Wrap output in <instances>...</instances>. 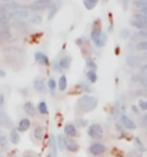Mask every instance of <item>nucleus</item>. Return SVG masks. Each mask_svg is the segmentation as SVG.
<instances>
[{
  "label": "nucleus",
  "mask_w": 147,
  "mask_h": 157,
  "mask_svg": "<svg viewBox=\"0 0 147 157\" xmlns=\"http://www.w3.org/2000/svg\"><path fill=\"white\" fill-rule=\"evenodd\" d=\"M4 60L12 69H20L21 64L26 60V54L23 53V50L19 47H9L4 50Z\"/></svg>",
  "instance_id": "1"
},
{
  "label": "nucleus",
  "mask_w": 147,
  "mask_h": 157,
  "mask_svg": "<svg viewBox=\"0 0 147 157\" xmlns=\"http://www.w3.org/2000/svg\"><path fill=\"white\" fill-rule=\"evenodd\" d=\"M99 106V99L91 94H82L76 101V110L82 113H90Z\"/></svg>",
  "instance_id": "2"
},
{
  "label": "nucleus",
  "mask_w": 147,
  "mask_h": 157,
  "mask_svg": "<svg viewBox=\"0 0 147 157\" xmlns=\"http://www.w3.org/2000/svg\"><path fill=\"white\" fill-rule=\"evenodd\" d=\"M30 10L27 7H21V9H17V10H12V12H9L7 17L10 21H27L30 17Z\"/></svg>",
  "instance_id": "3"
},
{
  "label": "nucleus",
  "mask_w": 147,
  "mask_h": 157,
  "mask_svg": "<svg viewBox=\"0 0 147 157\" xmlns=\"http://www.w3.org/2000/svg\"><path fill=\"white\" fill-rule=\"evenodd\" d=\"M87 136L93 141H99L104 136V128H103L102 124H99V123L89 124V127H87Z\"/></svg>",
  "instance_id": "4"
},
{
  "label": "nucleus",
  "mask_w": 147,
  "mask_h": 157,
  "mask_svg": "<svg viewBox=\"0 0 147 157\" xmlns=\"http://www.w3.org/2000/svg\"><path fill=\"white\" fill-rule=\"evenodd\" d=\"M107 151V146L102 141H91L89 144V153L93 157H102Z\"/></svg>",
  "instance_id": "5"
},
{
  "label": "nucleus",
  "mask_w": 147,
  "mask_h": 157,
  "mask_svg": "<svg viewBox=\"0 0 147 157\" xmlns=\"http://www.w3.org/2000/svg\"><path fill=\"white\" fill-rule=\"evenodd\" d=\"M103 34V30H102V23L100 20H96L93 23V27H91V34H90V39H91V43H93L96 47H97L99 41H100V37Z\"/></svg>",
  "instance_id": "6"
},
{
  "label": "nucleus",
  "mask_w": 147,
  "mask_h": 157,
  "mask_svg": "<svg viewBox=\"0 0 147 157\" xmlns=\"http://www.w3.org/2000/svg\"><path fill=\"white\" fill-rule=\"evenodd\" d=\"M50 6H52V2H50V0H33L27 9L39 13V12H41V10H49Z\"/></svg>",
  "instance_id": "7"
},
{
  "label": "nucleus",
  "mask_w": 147,
  "mask_h": 157,
  "mask_svg": "<svg viewBox=\"0 0 147 157\" xmlns=\"http://www.w3.org/2000/svg\"><path fill=\"white\" fill-rule=\"evenodd\" d=\"M63 134L67 139H76L79 137V128L74 123H66L63 127Z\"/></svg>",
  "instance_id": "8"
},
{
  "label": "nucleus",
  "mask_w": 147,
  "mask_h": 157,
  "mask_svg": "<svg viewBox=\"0 0 147 157\" xmlns=\"http://www.w3.org/2000/svg\"><path fill=\"white\" fill-rule=\"evenodd\" d=\"M14 127L13 126V120L6 112L0 110V128H6V130H12Z\"/></svg>",
  "instance_id": "9"
},
{
  "label": "nucleus",
  "mask_w": 147,
  "mask_h": 157,
  "mask_svg": "<svg viewBox=\"0 0 147 157\" xmlns=\"http://www.w3.org/2000/svg\"><path fill=\"white\" fill-rule=\"evenodd\" d=\"M33 89H34L36 93H39V94H46V93H47V83L44 82V78L36 77L33 80Z\"/></svg>",
  "instance_id": "10"
},
{
  "label": "nucleus",
  "mask_w": 147,
  "mask_h": 157,
  "mask_svg": "<svg viewBox=\"0 0 147 157\" xmlns=\"http://www.w3.org/2000/svg\"><path fill=\"white\" fill-rule=\"evenodd\" d=\"M120 124L124 130H136L137 128V124L131 117H129L127 114H122L120 116Z\"/></svg>",
  "instance_id": "11"
},
{
  "label": "nucleus",
  "mask_w": 147,
  "mask_h": 157,
  "mask_svg": "<svg viewBox=\"0 0 147 157\" xmlns=\"http://www.w3.org/2000/svg\"><path fill=\"white\" fill-rule=\"evenodd\" d=\"M44 136H46V128H44V126H41L40 123H36L34 126H33V139L40 143V141H43Z\"/></svg>",
  "instance_id": "12"
},
{
  "label": "nucleus",
  "mask_w": 147,
  "mask_h": 157,
  "mask_svg": "<svg viewBox=\"0 0 147 157\" xmlns=\"http://www.w3.org/2000/svg\"><path fill=\"white\" fill-rule=\"evenodd\" d=\"M49 151H47V156L49 157H57L59 153V147H57V141H56V136L54 134H50L49 136Z\"/></svg>",
  "instance_id": "13"
},
{
  "label": "nucleus",
  "mask_w": 147,
  "mask_h": 157,
  "mask_svg": "<svg viewBox=\"0 0 147 157\" xmlns=\"http://www.w3.org/2000/svg\"><path fill=\"white\" fill-rule=\"evenodd\" d=\"M76 44L80 47V50H82L83 54H86V56H89L90 54V52H91V44H90V41L87 40L86 37L76 39Z\"/></svg>",
  "instance_id": "14"
},
{
  "label": "nucleus",
  "mask_w": 147,
  "mask_h": 157,
  "mask_svg": "<svg viewBox=\"0 0 147 157\" xmlns=\"http://www.w3.org/2000/svg\"><path fill=\"white\" fill-rule=\"evenodd\" d=\"M72 62H73V57L70 54H63L61 57L57 59V63H59V66H60L61 71L69 70L70 67H72Z\"/></svg>",
  "instance_id": "15"
},
{
  "label": "nucleus",
  "mask_w": 147,
  "mask_h": 157,
  "mask_svg": "<svg viewBox=\"0 0 147 157\" xmlns=\"http://www.w3.org/2000/svg\"><path fill=\"white\" fill-rule=\"evenodd\" d=\"M34 62L39 64V66H52V63H50V59L49 56L43 52H36L34 53Z\"/></svg>",
  "instance_id": "16"
},
{
  "label": "nucleus",
  "mask_w": 147,
  "mask_h": 157,
  "mask_svg": "<svg viewBox=\"0 0 147 157\" xmlns=\"http://www.w3.org/2000/svg\"><path fill=\"white\" fill-rule=\"evenodd\" d=\"M23 110L27 114V117H36V114H37V106L33 101H30V100L23 103Z\"/></svg>",
  "instance_id": "17"
},
{
  "label": "nucleus",
  "mask_w": 147,
  "mask_h": 157,
  "mask_svg": "<svg viewBox=\"0 0 147 157\" xmlns=\"http://www.w3.org/2000/svg\"><path fill=\"white\" fill-rule=\"evenodd\" d=\"M30 126H32V120H30V117H23V119L19 120L16 128H17V132L19 133H26L30 128Z\"/></svg>",
  "instance_id": "18"
},
{
  "label": "nucleus",
  "mask_w": 147,
  "mask_h": 157,
  "mask_svg": "<svg viewBox=\"0 0 147 157\" xmlns=\"http://www.w3.org/2000/svg\"><path fill=\"white\" fill-rule=\"evenodd\" d=\"M9 140L13 146H17L20 143V133L17 132L16 127H13L12 130H9Z\"/></svg>",
  "instance_id": "19"
},
{
  "label": "nucleus",
  "mask_w": 147,
  "mask_h": 157,
  "mask_svg": "<svg viewBox=\"0 0 147 157\" xmlns=\"http://www.w3.org/2000/svg\"><path fill=\"white\" fill-rule=\"evenodd\" d=\"M80 150V144L76 139H67V151L70 153H77Z\"/></svg>",
  "instance_id": "20"
},
{
  "label": "nucleus",
  "mask_w": 147,
  "mask_h": 157,
  "mask_svg": "<svg viewBox=\"0 0 147 157\" xmlns=\"http://www.w3.org/2000/svg\"><path fill=\"white\" fill-rule=\"evenodd\" d=\"M56 141H57V147H59V150H61V151L67 150V137H66L64 134H63V133L56 136Z\"/></svg>",
  "instance_id": "21"
},
{
  "label": "nucleus",
  "mask_w": 147,
  "mask_h": 157,
  "mask_svg": "<svg viewBox=\"0 0 147 157\" xmlns=\"http://www.w3.org/2000/svg\"><path fill=\"white\" fill-rule=\"evenodd\" d=\"M37 113L40 114V116H47L49 114V106L46 103L44 100H41L37 103Z\"/></svg>",
  "instance_id": "22"
},
{
  "label": "nucleus",
  "mask_w": 147,
  "mask_h": 157,
  "mask_svg": "<svg viewBox=\"0 0 147 157\" xmlns=\"http://www.w3.org/2000/svg\"><path fill=\"white\" fill-rule=\"evenodd\" d=\"M46 83H47V90L50 91V94L54 96L56 94V90H57V80L54 77H50Z\"/></svg>",
  "instance_id": "23"
},
{
  "label": "nucleus",
  "mask_w": 147,
  "mask_h": 157,
  "mask_svg": "<svg viewBox=\"0 0 147 157\" xmlns=\"http://www.w3.org/2000/svg\"><path fill=\"white\" fill-rule=\"evenodd\" d=\"M133 6L139 10V13H143V14H146L147 16V2H143V0H136L134 3H133Z\"/></svg>",
  "instance_id": "24"
},
{
  "label": "nucleus",
  "mask_w": 147,
  "mask_h": 157,
  "mask_svg": "<svg viewBox=\"0 0 147 157\" xmlns=\"http://www.w3.org/2000/svg\"><path fill=\"white\" fill-rule=\"evenodd\" d=\"M67 77H66V75H61L60 77H59L57 80V90L59 91H66L67 90Z\"/></svg>",
  "instance_id": "25"
},
{
  "label": "nucleus",
  "mask_w": 147,
  "mask_h": 157,
  "mask_svg": "<svg viewBox=\"0 0 147 157\" xmlns=\"http://www.w3.org/2000/svg\"><path fill=\"white\" fill-rule=\"evenodd\" d=\"M126 63L129 64L130 67H137V66H140V59L137 57V56H127L126 57Z\"/></svg>",
  "instance_id": "26"
},
{
  "label": "nucleus",
  "mask_w": 147,
  "mask_h": 157,
  "mask_svg": "<svg viewBox=\"0 0 147 157\" xmlns=\"http://www.w3.org/2000/svg\"><path fill=\"white\" fill-rule=\"evenodd\" d=\"M124 110H126V107H124V101H123L122 99L116 100V103H114V112L116 113H120V116H122V114H124Z\"/></svg>",
  "instance_id": "27"
},
{
  "label": "nucleus",
  "mask_w": 147,
  "mask_h": 157,
  "mask_svg": "<svg viewBox=\"0 0 147 157\" xmlns=\"http://www.w3.org/2000/svg\"><path fill=\"white\" fill-rule=\"evenodd\" d=\"M59 9H60V6L59 4H52L49 7V13H47V20H52L56 14L59 13Z\"/></svg>",
  "instance_id": "28"
},
{
  "label": "nucleus",
  "mask_w": 147,
  "mask_h": 157,
  "mask_svg": "<svg viewBox=\"0 0 147 157\" xmlns=\"http://www.w3.org/2000/svg\"><path fill=\"white\" fill-rule=\"evenodd\" d=\"M86 78H87V82H89L90 84H94V83L97 82V73H96V70H87L86 71Z\"/></svg>",
  "instance_id": "29"
},
{
  "label": "nucleus",
  "mask_w": 147,
  "mask_h": 157,
  "mask_svg": "<svg viewBox=\"0 0 147 157\" xmlns=\"http://www.w3.org/2000/svg\"><path fill=\"white\" fill-rule=\"evenodd\" d=\"M77 90L80 91H84L86 94H90L91 91H93V87H90V83H79L77 84Z\"/></svg>",
  "instance_id": "30"
},
{
  "label": "nucleus",
  "mask_w": 147,
  "mask_h": 157,
  "mask_svg": "<svg viewBox=\"0 0 147 157\" xmlns=\"http://www.w3.org/2000/svg\"><path fill=\"white\" fill-rule=\"evenodd\" d=\"M29 21L33 23V25H40L41 21H43V17H41L40 13H32L29 17Z\"/></svg>",
  "instance_id": "31"
},
{
  "label": "nucleus",
  "mask_w": 147,
  "mask_h": 157,
  "mask_svg": "<svg viewBox=\"0 0 147 157\" xmlns=\"http://www.w3.org/2000/svg\"><path fill=\"white\" fill-rule=\"evenodd\" d=\"M9 143H10V140H9V136L0 132V147L6 150L9 147Z\"/></svg>",
  "instance_id": "32"
},
{
  "label": "nucleus",
  "mask_w": 147,
  "mask_h": 157,
  "mask_svg": "<svg viewBox=\"0 0 147 157\" xmlns=\"http://www.w3.org/2000/svg\"><path fill=\"white\" fill-rule=\"evenodd\" d=\"M86 66H87V70H96L97 69V64H96V60L93 57H87L86 59Z\"/></svg>",
  "instance_id": "33"
},
{
  "label": "nucleus",
  "mask_w": 147,
  "mask_h": 157,
  "mask_svg": "<svg viewBox=\"0 0 147 157\" xmlns=\"http://www.w3.org/2000/svg\"><path fill=\"white\" fill-rule=\"evenodd\" d=\"M131 26L133 27H136L137 30H146L147 29V25H144V23H141V21H139V20H136V19H131Z\"/></svg>",
  "instance_id": "34"
},
{
  "label": "nucleus",
  "mask_w": 147,
  "mask_h": 157,
  "mask_svg": "<svg viewBox=\"0 0 147 157\" xmlns=\"http://www.w3.org/2000/svg\"><path fill=\"white\" fill-rule=\"evenodd\" d=\"M136 49L139 52H147V40H140L136 43Z\"/></svg>",
  "instance_id": "35"
},
{
  "label": "nucleus",
  "mask_w": 147,
  "mask_h": 157,
  "mask_svg": "<svg viewBox=\"0 0 147 157\" xmlns=\"http://www.w3.org/2000/svg\"><path fill=\"white\" fill-rule=\"evenodd\" d=\"M76 126L77 127H82V128H84V127H89V123H87V120L86 119H82V117H79L77 120H76Z\"/></svg>",
  "instance_id": "36"
},
{
  "label": "nucleus",
  "mask_w": 147,
  "mask_h": 157,
  "mask_svg": "<svg viewBox=\"0 0 147 157\" xmlns=\"http://www.w3.org/2000/svg\"><path fill=\"white\" fill-rule=\"evenodd\" d=\"M133 19H136V20H139V21H141V23H144V25H147V16L143 14V13H136L134 16H133Z\"/></svg>",
  "instance_id": "37"
},
{
  "label": "nucleus",
  "mask_w": 147,
  "mask_h": 157,
  "mask_svg": "<svg viewBox=\"0 0 147 157\" xmlns=\"http://www.w3.org/2000/svg\"><path fill=\"white\" fill-rule=\"evenodd\" d=\"M106 43H107V34L103 32V34H102V37H100V41H99L97 47H99V49H102V47H104V46H106Z\"/></svg>",
  "instance_id": "38"
},
{
  "label": "nucleus",
  "mask_w": 147,
  "mask_h": 157,
  "mask_svg": "<svg viewBox=\"0 0 147 157\" xmlns=\"http://www.w3.org/2000/svg\"><path fill=\"white\" fill-rule=\"evenodd\" d=\"M137 106H139V109L141 110V112H146L147 113V100L140 99L139 103H137Z\"/></svg>",
  "instance_id": "39"
},
{
  "label": "nucleus",
  "mask_w": 147,
  "mask_h": 157,
  "mask_svg": "<svg viewBox=\"0 0 147 157\" xmlns=\"http://www.w3.org/2000/svg\"><path fill=\"white\" fill-rule=\"evenodd\" d=\"M136 37H139L140 40H147V29L146 30H139V32H137V34L134 36V39Z\"/></svg>",
  "instance_id": "40"
},
{
  "label": "nucleus",
  "mask_w": 147,
  "mask_h": 157,
  "mask_svg": "<svg viewBox=\"0 0 147 157\" xmlns=\"http://www.w3.org/2000/svg\"><path fill=\"white\" fill-rule=\"evenodd\" d=\"M83 4H84V7H86L87 10H93V9L96 7V3L91 2V0H83Z\"/></svg>",
  "instance_id": "41"
},
{
  "label": "nucleus",
  "mask_w": 147,
  "mask_h": 157,
  "mask_svg": "<svg viewBox=\"0 0 147 157\" xmlns=\"http://www.w3.org/2000/svg\"><path fill=\"white\" fill-rule=\"evenodd\" d=\"M120 37H122V39H129V37H130V30H129V29H123L122 32H120Z\"/></svg>",
  "instance_id": "42"
},
{
  "label": "nucleus",
  "mask_w": 147,
  "mask_h": 157,
  "mask_svg": "<svg viewBox=\"0 0 147 157\" xmlns=\"http://www.w3.org/2000/svg\"><path fill=\"white\" fill-rule=\"evenodd\" d=\"M4 106H6V97L3 93H0V110H4Z\"/></svg>",
  "instance_id": "43"
},
{
  "label": "nucleus",
  "mask_w": 147,
  "mask_h": 157,
  "mask_svg": "<svg viewBox=\"0 0 147 157\" xmlns=\"http://www.w3.org/2000/svg\"><path fill=\"white\" fill-rule=\"evenodd\" d=\"M127 157H141V153H140L139 150H131Z\"/></svg>",
  "instance_id": "44"
},
{
  "label": "nucleus",
  "mask_w": 147,
  "mask_h": 157,
  "mask_svg": "<svg viewBox=\"0 0 147 157\" xmlns=\"http://www.w3.org/2000/svg\"><path fill=\"white\" fill-rule=\"evenodd\" d=\"M52 69H53V71H56V73H57V71H60L61 73V69H60V66H59L57 60H56L54 63H52Z\"/></svg>",
  "instance_id": "45"
},
{
  "label": "nucleus",
  "mask_w": 147,
  "mask_h": 157,
  "mask_svg": "<svg viewBox=\"0 0 147 157\" xmlns=\"http://www.w3.org/2000/svg\"><path fill=\"white\" fill-rule=\"evenodd\" d=\"M140 75L143 76V77H147V64L141 66V69H140Z\"/></svg>",
  "instance_id": "46"
},
{
  "label": "nucleus",
  "mask_w": 147,
  "mask_h": 157,
  "mask_svg": "<svg viewBox=\"0 0 147 157\" xmlns=\"http://www.w3.org/2000/svg\"><path fill=\"white\" fill-rule=\"evenodd\" d=\"M136 144H137V147L140 149V151L143 153V151H144V147H143V144H141V141H140L139 139H136Z\"/></svg>",
  "instance_id": "47"
},
{
  "label": "nucleus",
  "mask_w": 147,
  "mask_h": 157,
  "mask_svg": "<svg viewBox=\"0 0 147 157\" xmlns=\"http://www.w3.org/2000/svg\"><path fill=\"white\" fill-rule=\"evenodd\" d=\"M131 112L134 113V114H139V113L141 112V110L139 109V106H131Z\"/></svg>",
  "instance_id": "48"
},
{
  "label": "nucleus",
  "mask_w": 147,
  "mask_h": 157,
  "mask_svg": "<svg viewBox=\"0 0 147 157\" xmlns=\"http://www.w3.org/2000/svg\"><path fill=\"white\" fill-rule=\"evenodd\" d=\"M129 4H130V0H123V10H127Z\"/></svg>",
  "instance_id": "49"
},
{
  "label": "nucleus",
  "mask_w": 147,
  "mask_h": 157,
  "mask_svg": "<svg viewBox=\"0 0 147 157\" xmlns=\"http://www.w3.org/2000/svg\"><path fill=\"white\" fill-rule=\"evenodd\" d=\"M141 121H143V126H146V127H147V113L144 114L143 117H141Z\"/></svg>",
  "instance_id": "50"
},
{
  "label": "nucleus",
  "mask_w": 147,
  "mask_h": 157,
  "mask_svg": "<svg viewBox=\"0 0 147 157\" xmlns=\"http://www.w3.org/2000/svg\"><path fill=\"white\" fill-rule=\"evenodd\" d=\"M23 157H36V156H33L32 153H29V151H27V153H25V154H23Z\"/></svg>",
  "instance_id": "51"
},
{
  "label": "nucleus",
  "mask_w": 147,
  "mask_h": 157,
  "mask_svg": "<svg viewBox=\"0 0 147 157\" xmlns=\"http://www.w3.org/2000/svg\"><path fill=\"white\" fill-rule=\"evenodd\" d=\"M20 93H21V94H26V96L29 94V91L26 90V89H25V90H23V89H21V90H20Z\"/></svg>",
  "instance_id": "52"
},
{
  "label": "nucleus",
  "mask_w": 147,
  "mask_h": 157,
  "mask_svg": "<svg viewBox=\"0 0 147 157\" xmlns=\"http://www.w3.org/2000/svg\"><path fill=\"white\" fill-rule=\"evenodd\" d=\"M4 76H6V71L0 69V77H4Z\"/></svg>",
  "instance_id": "53"
},
{
  "label": "nucleus",
  "mask_w": 147,
  "mask_h": 157,
  "mask_svg": "<svg viewBox=\"0 0 147 157\" xmlns=\"http://www.w3.org/2000/svg\"><path fill=\"white\" fill-rule=\"evenodd\" d=\"M0 2H2V3H6V4H7V3H10V2H13V0H0Z\"/></svg>",
  "instance_id": "54"
},
{
  "label": "nucleus",
  "mask_w": 147,
  "mask_h": 157,
  "mask_svg": "<svg viewBox=\"0 0 147 157\" xmlns=\"http://www.w3.org/2000/svg\"><path fill=\"white\" fill-rule=\"evenodd\" d=\"M91 2H94V3H96V4L99 3V0H91Z\"/></svg>",
  "instance_id": "55"
},
{
  "label": "nucleus",
  "mask_w": 147,
  "mask_h": 157,
  "mask_svg": "<svg viewBox=\"0 0 147 157\" xmlns=\"http://www.w3.org/2000/svg\"><path fill=\"white\" fill-rule=\"evenodd\" d=\"M13 157H20V156H13Z\"/></svg>",
  "instance_id": "56"
},
{
  "label": "nucleus",
  "mask_w": 147,
  "mask_h": 157,
  "mask_svg": "<svg viewBox=\"0 0 147 157\" xmlns=\"http://www.w3.org/2000/svg\"><path fill=\"white\" fill-rule=\"evenodd\" d=\"M102 2H107V0H102Z\"/></svg>",
  "instance_id": "57"
},
{
  "label": "nucleus",
  "mask_w": 147,
  "mask_h": 157,
  "mask_svg": "<svg viewBox=\"0 0 147 157\" xmlns=\"http://www.w3.org/2000/svg\"><path fill=\"white\" fill-rule=\"evenodd\" d=\"M0 157H3V156H0Z\"/></svg>",
  "instance_id": "58"
}]
</instances>
